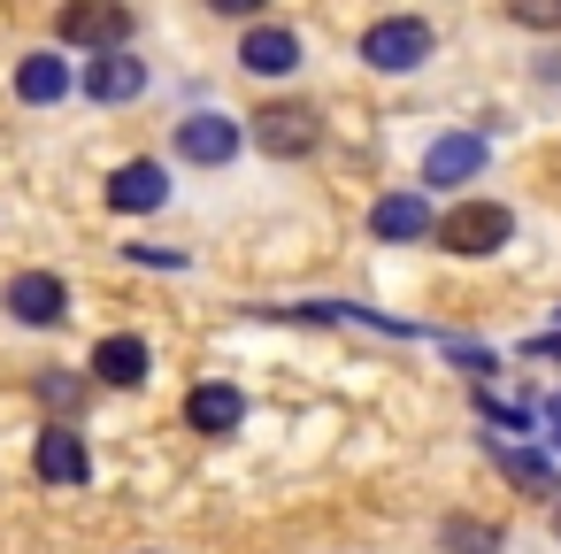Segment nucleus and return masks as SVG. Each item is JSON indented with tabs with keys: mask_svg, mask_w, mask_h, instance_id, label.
Here are the masks:
<instances>
[{
	"mask_svg": "<svg viewBox=\"0 0 561 554\" xmlns=\"http://www.w3.org/2000/svg\"><path fill=\"white\" fill-rule=\"evenodd\" d=\"M32 470H39V485H85V477H93L85 431H78V423H47L39 446H32Z\"/></svg>",
	"mask_w": 561,
	"mask_h": 554,
	"instance_id": "9b49d317",
	"label": "nucleus"
},
{
	"mask_svg": "<svg viewBox=\"0 0 561 554\" xmlns=\"http://www.w3.org/2000/svg\"><path fill=\"white\" fill-rule=\"evenodd\" d=\"M131 262H147V270H185V247H124Z\"/></svg>",
	"mask_w": 561,
	"mask_h": 554,
	"instance_id": "4be33fe9",
	"label": "nucleus"
},
{
	"mask_svg": "<svg viewBox=\"0 0 561 554\" xmlns=\"http://www.w3.org/2000/svg\"><path fill=\"white\" fill-rule=\"evenodd\" d=\"M500 9H507V24H523V32H561V0H500Z\"/></svg>",
	"mask_w": 561,
	"mask_h": 554,
	"instance_id": "6ab92c4d",
	"label": "nucleus"
},
{
	"mask_svg": "<svg viewBox=\"0 0 561 554\" xmlns=\"http://www.w3.org/2000/svg\"><path fill=\"white\" fill-rule=\"evenodd\" d=\"M131 32H139L131 0H62L55 9V47L101 55V47H131Z\"/></svg>",
	"mask_w": 561,
	"mask_h": 554,
	"instance_id": "7ed1b4c3",
	"label": "nucleus"
},
{
	"mask_svg": "<svg viewBox=\"0 0 561 554\" xmlns=\"http://www.w3.org/2000/svg\"><path fill=\"white\" fill-rule=\"evenodd\" d=\"M270 0H208V16H231V24H254Z\"/></svg>",
	"mask_w": 561,
	"mask_h": 554,
	"instance_id": "5701e85b",
	"label": "nucleus"
},
{
	"mask_svg": "<svg viewBox=\"0 0 561 554\" xmlns=\"http://www.w3.org/2000/svg\"><path fill=\"white\" fill-rule=\"evenodd\" d=\"M431 55H438L431 16H377V24L362 32V63H369L377 78H415Z\"/></svg>",
	"mask_w": 561,
	"mask_h": 554,
	"instance_id": "f03ea898",
	"label": "nucleus"
},
{
	"mask_svg": "<svg viewBox=\"0 0 561 554\" xmlns=\"http://www.w3.org/2000/svg\"><path fill=\"white\" fill-rule=\"evenodd\" d=\"M523 354H538V362H561V324H553V331H538V339H523Z\"/></svg>",
	"mask_w": 561,
	"mask_h": 554,
	"instance_id": "b1692460",
	"label": "nucleus"
},
{
	"mask_svg": "<svg viewBox=\"0 0 561 554\" xmlns=\"http://www.w3.org/2000/svg\"><path fill=\"white\" fill-rule=\"evenodd\" d=\"M431 239H438V255L484 262V255L515 247V208H507V201H484V193H469V201H454V208L431 224Z\"/></svg>",
	"mask_w": 561,
	"mask_h": 554,
	"instance_id": "f257e3e1",
	"label": "nucleus"
},
{
	"mask_svg": "<svg viewBox=\"0 0 561 554\" xmlns=\"http://www.w3.org/2000/svg\"><path fill=\"white\" fill-rule=\"evenodd\" d=\"M39 400H47V408H78L85 385H78V377H39Z\"/></svg>",
	"mask_w": 561,
	"mask_h": 554,
	"instance_id": "412c9836",
	"label": "nucleus"
},
{
	"mask_svg": "<svg viewBox=\"0 0 561 554\" xmlns=\"http://www.w3.org/2000/svg\"><path fill=\"white\" fill-rule=\"evenodd\" d=\"M546 439H553V446H561V431H546Z\"/></svg>",
	"mask_w": 561,
	"mask_h": 554,
	"instance_id": "cd10ccee",
	"label": "nucleus"
},
{
	"mask_svg": "<svg viewBox=\"0 0 561 554\" xmlns=\"http://www.w3.org/2000/svg\"><path fill=\"white\" fill-rule=\"evenodd\" d=\"M477 416H484L492 431H515V439H523V431H538V416H530L523 400H500L492 385H477Z\"/></svg>",
	"mask_w": 561,
	"mask_h": 554,
	"instance_id": "a211bd4d",
	"label": "nucleus"
},
{
	"mask_svg": "<svg viewBox=\"0 0 561 554\" xmlns=\"http://www.w3.org/2000/svg\"><path fill=\"white\" fill-rule=\"evenodd\" d=\"M538 416H546V431H561V393H553V400H546Z\"/></svg>",
	"mask_w": 561,
	"mask_h": 554,
	"instance_id": "a878e982",
	"label": "nucleus"
},
{
	"mask_svg": "<svg viewBox=\"0 0 561 554\" xmlns=\"http://www.w3.org/2000/svg\"><path fill=\"white\" fill-rule=\"evenodd\" d=\"M553 324H561V308H553Z\"/></svg>",
	"mask_w": 561,
	"mask_h": 554,
	"instance_id": "c85d7f7f",
	"label": "nucleus"
},
{
	"mask_svg": "<svg viewBox=\"0 0 561 554\" xmlns=\"http://www.w3.org/2000/svg\"><path fill=\"white\" fill-rule=\"evenodd\" d=\"M93 385H108V393H139L147 385V370H154V354H147V339L139 331H108L101 347H93Z\"/></svg>",
	"mask_w": 561,
	"mask_h": 554,
	"instance_id": "f8f14e48",
	"label": "nucleus"
},
{
	"mask_svg": "<svg viewBox=\"0 0 561 554\" xmlns=\"http://www.w3.org/2000/svg\"><path fill=\"white\" fill-rule=\"evenodd\" d=\"M247 139H254L270 162H308V155L323 147V116H316L308 101H270V109L247 116Z\"/></svg>",
	"mask_w": 561,
	"mask_h": 554,
	"instance_id": "20e7f679",
	"label": "nucleus"
},
{
	"mask_svg": "<svg viewBox=\"0 0 561 554\" xmlns=\"http://www.w3.org/2000/svg\"><path fill=\"white\" fill-rule=\"evenodd\" d=\"M0 308H9L24 331H62L70 324V285L55 270H16L9 285H0Z\"/></svg>",
	"mask_w": 561,
	"mask_h": 554,
	"instance_id": "423d86ee",
	"label": "nucleus"
},
{
	"mask_svg": "<svg viewBox=\"0 0 561 554\" xmlns=\"http://www.w3.org/2000/svg\"><path fill=\"white\" fill-rule=\"evenodd\" d=\"M185 423H193L201 439H231V431L247 423V393H239V385H224V377H208V385H193V393H185Z\"/></svg>",
	"mask_w": 561,
	"mask_h": 554,
	"instance_id": "4468645a",
	"label": "nucleus"
},
{
	"mask_svg": "<svg viewBox=\"0 0 561 554\" xmlns=\"http://www.w3.org/2000/svg\"><path fill=\"white\" fill-rule=\"evenodd\" d=\"M70 86H78V78H70V63H62L55 47H39V55L16 63V101H24V109H62Z\"/></svg>",
	"mask_w": 561,
	"mask_h": 554,
	"instance_id": "2eb2a0df",
	"label": "nucleus"
},
{
	"mask_svg": "<svg viewBox=\"0 0 561 554\" xmlns=\"http://www.w3.org/2000/svg\"><path fill=\"white\" fill-rule=\"evenodd\" d=\"M239 70H247V78H293V70H300V32H293V24H247Z\"/></svg>",
	"mask_w": 561,
	"mask_h": 554,
	"instance_id": "ddd939ff",
	"label": "nucleus"
},
{
	"mask_svg": "<svg viewBox=\"0 0 561 554\" xmlns=\"http://www.w3.org/2000/svg\"><path fill=\"white\" fill-rule=\"evenodd\" d=\"M492 462H500V470H507V485H523L530 500H553V493H561V470H553L538 446H507V439H500V446H492Z\"/></svg>",
	"mask_w": 561,
	"mask_h": 554,
	"instance_id": "dca6fc26",
	"label": "nucleus"
},
{
	"mask_svg": "<svg viewBox=\"0 0 561 554\" xmlns=\"http://www.w3.org/2000/svg\"><path fill=\"white\" fill-rule=\"evenodd\" d=\"M446 362H454L461 377H477V385H492V370H500L492 347H477V339H446Z\"/></svg>",
	"mask_w": 561,
	"mask_h": 554,
	"instance_id": "aec40b11",
	"label": "nucleus"
},
{
	"mask_svg": "<svg viewBox=\"0 0 561 554\" xmlns=\"http://www.w3.org/2000/svg\"><path fill=\"white\" fill-rule=\"evenodd\" d=\"M484 162H492V139H484V132H438V139L423 147V185H431V193L477 185Z\"/></svg>",
	"mask_w": 561,
	"mask_h": 554,
	"instance_id": "6e6552de",
	"label": "nucleus"
},
{
	"mask_svg": "<svg viewBox=\"0 0 561 554\" xmlns=\"http://www.w3.org/2000/svg\"><path fill=\"white\" fill-rule=\"evenodd\" d=\"M139 554H147V546H139Z\"/></svg>",
	"mask_w": 561,
	"mask_h": 554,
	"instance_id": "c756f323",
	"label": "nucleus"
},
{
	"mask_svg": "<svg viewBox=\"0 0 561 554\" xmlns=\"http://www.w3.org/2000/svg\"><path fill=\"white\" fill-rule=\"evenodd\" d=\"M431 224H438L431 185H392V193L369 201V239H385V247H423Z\"/></svg>",
	"mask_w": 561,
	"mask_h": 554,
	"instance_id": "0eeeda50",
	"label": "nucleus"
},
{
	"mask_svg": "<svg viewBox=\"0 0 561 554\" xmlns=\"http://www.w3.org/2000/svg\"><path fill=\"white\" fill-rule=\"evenodd\" d=\"M147 86H154V70H147L131 47H101V55L85 63V101H93V109H131Z\"/></svg>",
	"mask_w": 561,
	"mask_h": 554,
	"instance_id": "1a4fd4ad",
	"label": "nucleus"
},
{
	"mask_svg": "<svg viewBox=\"0 0 561 554\" xmlns=\"http://www.w3.org/2000/svg\"><path fill=\"white\" fill-rule=\"evenodd\" d=\"M546 508H553V539H561V493H553V500H546Z\"/></svg>",
	"mask_w": 561,
	"mask_h": 554,
	"instance_id": "bb28decb",
	"label": "nucleus"
},
{
	"mask_svg": "<svg viewBox=\"0 0 561 554\" xmlns=\"http://www.w3.org/2000/svg\"><path fill=\"white\" fill-rule=\"evenodd\" d=\"M101 193H108V208H116V216H154V208L170 201V170H162L154 155H131V162H116V170H108V185H101Z\"/></svg>",
	"mask_w": 561,
	"mask_h": 554,
	"instance_id": "9d476101",
	"label": "nucleus"
},
{
	"mask_svg": "<svg viewBox=\"0 0 561 554\" xmlns=\"http://www.w3.org/2000/svg\"><path fill=\"white\" fill-rule=\"evenodd\" d=\"M530 78H538L546 93H561V47H553V55H538V70H530Z\"/></svg>",
	"mask_w": 561,
	"mask_h": 554,
	"instance_id": "393cba45",
	"label": "nucleus"
},
{
	"mask_svg": "<svg viewBox=\"0 0 561 554\" xmlns=\"http://www.w3.org/2000/svg\"><path fill=\"white\" fill-rule=\"evenodd\" d=\"M438 546H446V554H500L507 539H500V523H484V516H446V523H438Z\"/></svg>",
	"mask_w": 561,
	"mask_h": 554,
	"instance_id": "f3484780",
	"label": "nucleus"
},
{
	"mask_svg": "<svg viewBox=\"0 0 561 554\" xmlns=\"http://www.w3.org/2000/svg\"><path fill=\"white\" fill-rule=\"evenodd\" d=\"M170 139H178V162H193V170H224V162H239L247 124L224 116V109H193V116H178Z\"/></svg>",
	"mask_w": 561,
	"mask_h": 554,
	"instance_id": "39448f33",
	"label": "nucleus"
}]
</instances>
